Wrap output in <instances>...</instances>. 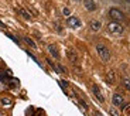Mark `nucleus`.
Segmentation results:
<instances>
[{"label": "nucleus", "mask_w": 130, "mask_h": 116, "mask_svg": "<svg viewBox=\"0 0 130 116\" xmlns=\"http://www.w3.org/2000/svg\"><path fill=\"white\" fill-rule=\"evenodd\" d=\"M100 27H102L100 21H98V20H92V21H91V30L92 31H99Z\"/></svg>", "instance_id": "1a4fd4ad"}, {"label": "nucleus", "mask_w": 130, "mask_h": 116, "mask_svg": "<svg viewBox=\"0 0 130 116\" xmlns=\"http://www.w3.org/2000/svg\"><path fill=\"white\" fill-rule=\"evenodd\" d=\"M66 24L69 27H72V28H78V27H81V20L78 17H68L66 18Z\"/></svg>", "instance_id": "20e7f679"}, {"label": "nucleus", "mask_w": 130, "mask_h": 116, "mask_svg": "<svg viewBox=\"0 0 130 116\" xmlns=\"http://www.w3.org/2000/svg\"><path fill=\"white\" fill-rule=\"evenodd\" d=\"M126 113H127V115L130 113V105H127V106H126Z\"/></svg>", "instance_id": "6ab92c4d"}, {"label": "nucleus", "mask_w": 130, "mask_h": 116, "mask_svg": "<svg viewBox=\"0 0 130 116\" xmlns=\"http://www.w3.org/2000/svg\"><path fill=\"white\" fill-rule=\"evenodd\" d=\"M96 51H98V54L100 55V58H102L103 61L110 60V51L105 47L103 44H96Z\"/></svg>", "instance_id": "f257e3e1"}, {"label": "nucleus", "mask_w": 130, "mask_h": 116, "mask_svg": "<svg viewBox=\"0 0 130 116\" xmlns=\"http://www.w3.org/2000/svg\"><path fill=\"white\" fill-rule=\"evenodd\" d=\"M0 27H1V28H6V24H4V23H1V21H0Z\"/></svg>", "instance_id": "aec40b11"}, {"label": "nucleus", "mask_w": 130, "mask_h": 116, "mask_svg": "<svg viewBox=\"0 0 130 116\" xmlns=\"http://www.w3.org/2000/svg\"><path fill=\"white\" fill-rule=\"evenodd\" d=\"M62 13H64V16H69V14H71V9H68V7H65V9L62 10Z\"/></svg>", "instance_id": "f3484780"}, {"label": "nucleus", "mask_w": 130, "mask_h": 116, "mask_svg": "<svg viewBox=\"0 0 130 116\" xmlns=\"http://www.w3.org/2000/svg\"><path fill=\"white\" fill-rule=\"evenodd\" d=\"M92 92H93V95H95L96 98H98V101H99L100 103H103V102H105L103 95H102V92L99 91V88H98L96 85H93V86H92Z\"/></svg>", "instance_id": "39448f33"}, {"label": "nucleus", "mask_w": 130, "mask_h": 116, "mask_svg": "<svg viewBox=\"0 0 130 116\" xmlns=\"http://www.w3.org/2000/svg\"><path fill=\"white\" fill-rule=\"evenodd\" d=\"M83 6H85V9L89 10V11H95L96 10V4L93 0H83Z\"/></svg>", "instance_id": "0eeeda50"}, {"label": "nucleus", "mask_w": 130, "mask_h": 116, "mask_svg": "<svg viewBox=\"0 0 130 116\" xmlns=\"http://www.w3.org/2000/svg\"><path fill=\"white\" fill-rule=\"evenodd\" d=\"M24 41L27 43V45H28V47H33V50H35V48H37V44H35L34 41L30 38V37H24Z\"/></svg>", "instance_id": "9b49d317"}, {"label": "nucleus", "mask_w": 130, "mask_h": 116, "mask_svg": "<svg viewBox=\"0 0 130 116\" xmlns=\"http://www.w3.org/2000/svg\"><path fill=\"white\" fill-rule=\"evenodd\" d=\"M108 30L110 31V33H113V34H122V33H123V27L117 21H112L108 24Z\"/></svg>", "instance_id": "7ed1b4c3"}, {"label": "nucleus", "mask_w": 130, "mask_h": 116, "mask_svg": "<svg viewBox=\"0 0 130 116\" xmlns=\"http://www.w3.org/2000/svg\"><path fill=\"white\" fill-rule=\"evenodd\" d=\"M18 14H20L24 20H31V14L28 13L26 9H20V10H18Z\"/></svg>", "instance_id": "9d476101"}, {"label": "nucleus", "mask_w": 130, "mask_h": 116, "mask_svg": "<svg viewBox=\"0 0 130 116\" xmlns=\"http://www.w3.org/2000/svg\"><path fill=\"white\" fill-rule=\"evenodd\" d=\"M96 116H102V115H100V113H96Z\"/></svg>", "instance_id": "412c9836"}, {"label": "nucleus", "mask_w": 130, "mask_h": 116, "mask_svg": "<svg viewBox=\"0 0 130 116\" xmlns=\"http://www.w3.org/2000/svg\"><path fill=\"white\" fill-rule=\"evenodd\" d=\"M68 58H69V60L72 61V62H74V64L76 62V61H78V55H76V54H75L74 51H71V50L68 51Z\"/></svg>", "instance_id": "f8f14e48"}, {"label": "nucleus", "mask_w": 130, "mask_h": 116, "mask_svg": "<svg viewBox=\"0 0 130 116\" xmlns=\"http://www.w3.org/2000/svg\"><path fill=\"white\" fill-rule=\"evenodd\" d=\"M1 103H3V105H10L11 101H10L9 98H3V99H1Z\"/></svg>", "instance_id": "dca6fc26"}, {"label": "nucleus", "mask_w": 130, "mask_h": 116, "mask_svg": "<svg viewBox=\"0 0 130 116\" xmlns=\"http://www.w3.org/2000/svg\"><path fill=\"white\" fill-rule=\"evenodd\" d=\"M123 85H125V88L127 91H130V79L129 78H125V79H123Z\"/></svg>", "instance_id": "2eb2a0df"}, {"label": "nucleus", "mask_w": 130, "mask_h": 116, "mask_svg": "<svg viewBox=\"0 0 130 116\" xmlns=\"http://www.w3.org/2000/svg\"><path fill=\"white\" fill-rule=\"evenodd\" d=\"M109 113L112 116H120V113H119V111H117L116 108H110V109H109Z\"/></svg>", "instance_id": "4468645a"}, {"label": "nucleus", "mask_w": 130, "mask_h": 116, "mask_svg": "<svg viewBox=\"0 0 130 116\" xmlns=\"http://www.w3.org/2000/svg\"><path fill=\"white\" fill-rule=\"evenodd\" d=\"M48 51H50V54H51L55 60H60V52H58V48H57L54 44H50V45H48Z\"/></svg>", "instance_id": "423d86ee"}, {"label": "nucleus", "mask_w": 130, "mask_h": 116, "mask_svg": "<svg viewBox=\"0 0 130 116\" xmlns=\"http://www.w3.org/2000/svg\"><path fill=\"white\" fill-rule=\"evenodd\" d=\"M109 16L112 17V20H116V21H119V20H125V14L122 13L119 9H116V7H112V9L109 10Z\"/></svg>", "instance_id": "f03ea898"}, {"label": "nucleus", "mask_w": 130, "mask_h": 116, "mask_svg": "<svg viewBox=\"0 0 130 116\" xmlns=\"http://www.w3.org/2000/svg\"><path fill=\"white\" fill-rule=\"evenodd\" d=\"M112 102L115 106H123V96H120L119 94H115L112 98Z\"/></svg>", "instance_id": "6e6552de"}, {"label": "nucleus", "mask_w": 130, "mask_h": 116, "mask_svg": "<svg viewBox=\"0 0 130 116\" xmlns=\"http://www.w3.org/2000/svg\"><path fill=\"white\" fill-rule=\"evenodd\" d=\"M115 75H116L115 71H109V72H108V82H109V84H113V82H115V79H116Z\"/></svg>", "instance_id": "ddd939ff"}, {"label": "nucleus", "mask_w": 130, "mask_h": 116, "mask_svg": "<svg viewBox=\"0 0 130 116\" xmlns=\"http://www.w3.org/2000/svg\"><path fill=\"white\" fill-rule=\"evenodd\" d=\"M18 86V81L17 79H11V81H10V86Z\"/></svg>", "instance_id": "a211bd4d"}, {"label": "nucleus", "mask_w": 130, "mask_h": 116, "mask_svg": "<svg viewBox=\"0 0 130 116\" xmlns=\"http://www.w3.org/2000/svg\"><path fill=\"white\" fill-rule=\"evenodd\" d=\"M0 86H1V84H0Z\"/></svg>", "instance_id": "4be33fe9"}]
</instances>
